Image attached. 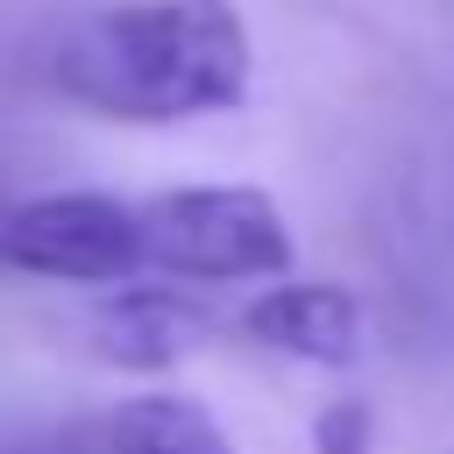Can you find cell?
Instances as JSON below:
<instances>
[{"label":"cell","mask_w":454,"mask_h":454,"mask_svg":"<svg viewBox=\"0 0 454 454\" xmlns=\"http://www.w3.org/2000/svg\"><path fill=\"white\" fill-rule=\"evenodd\" d=\"M50 85L99 121L177 128L248 99L255 35L234 0H114L57 35Z\"/></svg>","instance_id":"cell-1"},{"label":"cell","mask_w":454,"mask_h":454,"mask_svg":"<svg viewBox=\"0 0 454 454\" xmlns=\"http://www.w3.org/2000/svg\"><path fill=\"white\" fill-rule=\"evenodd\" d=\"M142 241H149V270L177 284L284 277L298 255L291 220L262 184H170L142 199Z\"/></svg>","instance_id":"cell-2"},{"label":"cell","mask_w":454,"mask_h":454,"mask_svg":"<svg viewBox=\"0 0 454 454\" xmlns=\"http://www.w3.org/2000/svg\"><path fill=\"white\" fill-rule=\"evenodd\" d=\"M0 262L57 284H135L149 270L142 199L114 192H43L0 213Z\"/></svg>","instance_id":"cell-3"},{"label":"cell","mask_w":454,"mask_h":454,"mask_svg":"<svg viewBox=\"0 0 454 454\" xmlns=\"http://www.w3.org/2000/svg\"><path fill=\"white\" fill-rule=\"evenodd\" d=\"M241 326L312 369H348L362 355V298L348 284H270L248 298Z\"/></svg>","instance_id":"cell-4"},{"label":"cell","mask_w":454,"mask_h":454,"mask_svg":"<svg viewBox=\"0 0 454 454\" xmlns=\"http://www.w3.org/2000/svg\"><path fill=\"white\" fill-rule=\"evenodd\" d=\"M213 333L206 305L177 284H114V298L92 312V340L121 369H170Z\"/></svg>","instance_id":"cell-5"},{"label":"cell","mask_w":454,"mask_h":454,"mask_svg":"<svg viewBox=\"0 0 454 454\" xmlns=\"http://www.w3.org/2000/svg\"><path fill=\"white\" fill-rule=\"evenodd\" d=\"M106 454H234V433L199 397H128L106 419Z\"/></svg>","instance_id":"cell-6"},{"label":"cell","mask_w":454,"mask_h":454,"mask_svg":"<svg viewBox=\"0 0 454 454\" xmlns=\"http://www.w3.org/2000/svg\"><path fill=\"white\" fill-rule=\"evenodd\" d=\"M312 440H319V454H362V440H369V411L348 397V404H326L319 411V426H312Z\"/></svg>","instance_id":"cell-7"}]
</instances>
